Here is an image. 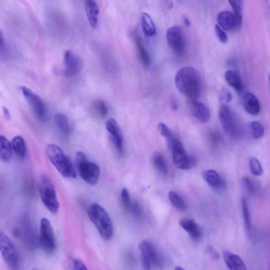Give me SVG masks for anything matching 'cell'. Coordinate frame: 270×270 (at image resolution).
<instances>
[{"mask_svg":"<svg viewBox=\"0 0 270 270\" xmlns=\"http://www.w3.org/2000/svg\"><path fill=\"white\" fill-rule=\"evenodd\" d=\"M191 111L193 116L202 123L209 122L211 114L208 107L203 103L193 101L191 105Z\"/></svg>","mask_w":270,"mask_h":270,"instance_id":"ac0fdd59","label":"cell"},{"mask_svg":"<svg viewBox=\"0 0 270 270\" xmlns=\"http://www.w3.org/2000/svg\"><path fill=\"white\" fill-rule=\"evenodd\" d=\"M106 129L111 135L112 140L118 153L122 155L124 152L123 136L117 121L111 118L107 121Z\"/></svg>","mask_w":270,"mask_h":270,"instance_id":"5bb4252c","label":"cell"},{"mask_svg":"<svg viewBox=\"0 0 270 270\" xmlns=\"http://www.w3.org/2000/svg\"><path fill=\"white\" fill-rule=\"evenodd\" d=\"M138 247L144 270H151L152 265L158 268H161L164 265L162 256L150 242L146 240L141 241Z\"/></svg>","mask_w":270,"mask_h":270,"instance_id":"ba28073f","label":"cell"},{"mask_svg":"<svg viewBox=\"0 0 270 270\" xmlns=\"http://www.w3.org/2000/svg\"><path fill=\"white\" fill-rule=\"evenodd\" d=\"M170 202H171L174 208L180 211L186 210L187 205L184 199L174 191H170L168 193Z\"/></svg>","mask_w":270,"mask_h":270,"instance_id":"f1b7e54d","label":"cell"},{"mask_svg":"<svg viewBox=\"0 0 270 270\" xmlns=\"http://www.w3.org/2000/svg\"><path fill=\"white\" fill-rule=\"evenodd\" d=\"M158 130L162 136L167 139V144L170 150H172L177 142L180 140L174 136L166 124L160 123L158 125Z\"/></svg>","mask_w":270,"mask_h":270,"instance_id":"484cf974","label":"cell"},{"mask_svg":"<svg viewBox=\"0 0 270 270\" xmlns=\"http://www.w3.org/2000/svg\"><path fill=\"white\" fill-rule=\"evenodd\" d=\"M170 106H171V108L174 111H176L178 109V105H177L175 99H172L171 103H170Z\"/></svg>","mask_w":270,"mask_h":270,"instance_id":"bcb514c9","label":"cell"},{"mask_svg":"<svg viewBox=\"0 0 270 270\" xmlns=\"http://www.w3.org/2000/svg\"><path fill=\"white\" fill-rule=\"evenodd\" d=\"M175 270H185L182 267H177L175 268Z\"/></svg>","mask_w":270,"mask_h":270,"instance_id":"c3c4849f","label":"cell"},{"mask_svg":"<svg viewBox=\"0 0 270 270\" xmlns=\"http://www.w3.org/2000/svg\"><path fill=\"white\" fill-rule=\"evenodd\" d=\"M172 151L174 164L177 168L189 170L195 165V159L188 154L180 141L175 145Z\"/></svg>","mask_w":270,"mask_h":270,"instance_id":"8fae6325","label":"cell"},{"mask_svg":"<svg viewBox=\"0 0 270 270\" xmlns=\"http://www.w3.org/2000/svg\"><path fill=\"white\" fill-rule=\"evenodd\" d=\"M135 40H136V44L141 61L144 67L148 68L150 65V56H149V54L140 38L137 36L135 38Z\"/></svg>","mask_w":270,"mask_h":270,"instance_id":"83f0119b","label":"cell"},{"mask_svg":"<svg viewBox=\"0 0 270 270\" xmlns=\"http://www.w3.org/2000/svg\"><path fill=\"white\" fill-rule=\"evenodd\" d=\"M177 89L191 102L196 101L201 92L200 75L194 68L187 66L179 70L175 76Z\"/></svg>","mask_w":270,"mask_h":270,"instance_id":"6da1fadb","label":"cell"},{"mask_svg":"<svg viewBox=\"0 0 270 270\" xmlns=\"http://www.w3.org/2000/svg\"><path fill=\"white\" fill-rule=\"evenodd\" d=\"M153 162L155 166L159 171L164 175L167 173L168 169L166 161L161 154H157L154 156Z\"/></svg>","mask_w":270,"mask_h":270,"instance_id":"d6a6232c","label":"cell"},{"mask_svg":"<svg viewBox=\"0 0 270 270\" xmlns=\"http://www.w3.org/2000/svg\"><path fill=\"white\" fill-rule=\"evenodd\" d=\"M211 140L213 144H218L221 141V136L218 133L213 132L211 135Z\"/></svg>","mask_w":270,"mask_h":270,"instance_id":"7bdbcfd3","label":"cell"},{"mask_svg":"<svg viewBox=\"0 0 270 270\" xmlns=\"http://www.w3.org/2000/svg\"><path fill=\"white\" fill-rule=\"evenodd\" d=\"M241 203L244 224L246 227V229L250 230L251 229V218L247 199L245 197H243L242 199Z\"/></svg>","mask_w":270,"mask_h":270,"instance_id":"1f68e13d","label":"cell"},{"mask_svg":"<svg viewBox=\"0 0 270 270\" xmlns=\"http://www.w3.org/2000/svg\"><path fill=\"white\" fill-rule=\"evenodd\" d=\"M218 117L225 133L231 138L240 139L243 136V129L240 120L230 108L225 104L219 107Z\"/></svg>","mask_w":270,"mask_h":270,"instance_id":"277c9868","label":"cell"},{"mask_svg":"<svg viewBox=\"0 0 270 270\" xmlns=\"http://www.w3.org/2000/svg\"><path fill=\"white\" fill-rule=\"evenodd\" d=\"M203 177L204 180L213 188L219 189L224 186V183L221 177L215 170H204L203 173Z\"/></svg>","mask_w":270,"mask_h":270,"instance_id":"7402d4cb","label":"cell"},{"mask_svg":"<svg viewBox=\"0 0 270 270\" xmlns=\"http://www.w3.org/2000/svg\"><path fill=\"white\" fill-rule=\"evenodd\" d=\"M229 3L234 11V14L242 24L243 18V1H230Z\"/></svg>","mask_w":270,"mask_h":270,"instance_id":"836d02e7","label":"cell"},{"mask_svg":"<svg viewBox=\"0 0 270 270\" xmlns=\"http://www.w3.org/2000/svg\"><path fill=\"white\" fill-rule=\"evenodd\" d=\"M39 188L42 202L50 212L55 214L58 211L59 203L54 184L48 176H41Z\"/></svg>","mask_w":270,"mask_h":270,"instance_id":"8992f818","label":"cell"},{"mask_svg":"<svg viewBox=\"0 0 270 270\" xmlns=\"http://www.w3.org/2000/svg\"><path fill=\"white\" fill-rule=\"evenodd\" d=\"M121 200L124 208L128 211H131L132 203L129 191L126 189H124L121 193Z\"/></svg>","mask_w":270,"mask_h":270,"instance_id":"8d00e7d4","label":"cell"},{"mask_svg":"<svg viewBox=\"0 0 270 270\" xmlns=\"http://www.w3.org/2000/svg\"><path fill=\"white\" fill-rule=\"evenodd\" d=\"M85 10L88 22L92 28H96L98 26L99 7L97 3L93 0H87L84 2Z\"/></svg>","mask_w":270,"mask_h":270,"instance_id":"d6986e66","label":"cell"},{"mask_svg":"<svg viewBox=\"0 0 270 270\" xmlns=\"http://www.w3.org/2000/svg\"><path fill=\"white\" fill-rule=\"evenodd\" d=\"M269 82H270V75L269 76Z\"/></svg>","mask_w":270,"mask_h":270,"instance_id":"681fc988","label":"cell"},{"mask_svg":"<svg viewBox=\"0 0 270 270\" xmlns=\"http://www.w3.org/2000/svg\"><path fill=\"white\" fill-rule=\"evenodd\" d=\"M225 79L229 86L240 93L243 89V83L240 74L232 70L227 71L224 75Z\"/></svg>","mask_w":270,"mask_h":270,"instance_id":"44dd1931","label":"cell"},{"mask_svg":"<svg viewBox=\"0 0 270 270\" xmlns=\"http://www.w3.org/2000/svg\"><path fill=\"white\" fill-rule=\"evenodd\" d=\"M221 98L222 100L224 101L226 103H229L232 101L233 96L229 90L224 89L222 92Z\"/></svg>","mask_w":270,"mask_h":270,"instance_id":"b9f144b4","label":"cell"},{"mask_svg":"<svg viewBox=\"0 0 270 270\" xmlns=\"http://www.w3.org/2000/svg\"><path fill=\"white\" fill-rule=\"evenodd\" d=\"M243 183L244 188L248 193L254 195L257 193V184L250 177L244 176L243 179Z\"/></svg>","mask_w":270,"mask_h":270,"instance_id":"d590c367","label":"cell"},{"mask_svg":"<svg viewBox=\"0 0 270 270\" xmlns=\"http://www.w3.org/2000/svg\"><path fill=\"white\" fill-rule=\"evenodd\" d=\"M74 270H88L86 266L80 259H74L73 261Z\"/></svg>","mask_w":270,"mask_h":270,"instance_id":"ab89813d","label":"cell"},{"mask_svg":"<svg viewBox=\"0 0 270 270\" xmlns=\"http://www.w3.org/2000/svg\"><path fill=\"white\" fill-rule=\"evenodd\" d=\"M265 8L267 16L270 18V1H265Z\"/></svg>","mask_w":270,"mask_h":270,"instance_id":"f6af8a7d","label":"cell"},{"mask_svg":"<svg viewBox=\"0 0 270 270\" xmlns=\"http://www.w3.org/2000/svg\"><path fill=\"white\" fill-rule=\"evenodd\" d=\"M2 109L5 118L7 120H10L11 119V116L9 109L5 108V107H3Z\"/></svg>","mask_w":270,"mask_h":270,"instance_id":"ee69618b","label":"cell"},{"mask_svg":"<svg viewBox=\"0 0 270 270\" xmlns=\"http://www.w3.org/2000/svg\"><path fill=\"white\" fill-rule=\"evenodd\" d=\"M180 224L187 232L190 237L194 241L200 240L202 232L200 226L192 219L184 218L181 220Z\"/></svg>","mask_w":270,"mask_h":270,"instance_id":"e0dca14e","label":"cell"},{"mask_svg":"<svg viewBox=\"0 0 270 270\" xmlns=\"http://www.w3.org/2000/svg\"><path fill=\"white\" fill-rule=\"evenodd\" d=\"M46 153L49 161L62 176L66 178H76V170L72 161L59 146L54 144L48 145Z\"/></svg>","mask_w":270,"mask_h":270,"instance_id":"7a4b0ae2","label":"cell"},{"mask_svg":"<svg viewBox=\"0 0 270 270\" xmlns=\"http://www.w3.org/2000/svg\"><path fill=\"white\" fill-rule=\"evenodd\" d=\"M207 250L208 253H209L213 260H217L219 258V254L212 246H209Z\"/></svg>","mask_w":270,"mask_h":270,"instance_id":"60d3db41","label":"cell"},{"mask_svg":"<svg viewBox=\"0 0 270 270\" xmlns=\"http://www.w3.org/2000/svg\"><path fill=\"white\" fill-rule=\"evenodd\" d=\"M249 131L252 137L254 139H259L265 133V127L257 121H253L249 124Z\"/></svg>","mask_w":270,"mask_h":270,"instance_id":"f546056e","label":"cell"},{"mask_svg":"<svg viewBox=\"0 0 270 270\" xmlns=\"http://www.w3.org/2000/svg\"><path fill=\"white\" fill-rule=\"evenodd\" d=\"M215 32L219 40L223 44L226 43L228 37L222 28L218 25L215 26Z\"/></svg>","mask_w":270,"mask_h":270,"instance_id":"74e56055","label":"cell"},{"mask_svg":"<svg viewBox=\"0 0 270 270\" xmlns=\"http://www.w3.org/2000/svg\"><path fill=\"white\" fill-rule=\"evenodd\" d=\"M224 259L230 270H247L243 260L237 254L226 252L224 254Z\"/></svg>","mask_w":270,"mask_h":270,"instance_id":"ffe728a7","label":"cell"},{"mask_svg":"<svg viewBox=\"0 0 270 270\" xmlns=\"http://www.w3.org/2000/svg\"><path fill=\"white\" fill-rule=\"evenodd\" d=\"M54 122L56 127L63 134L67 135L70 133V126L69 120L63 113H56L54 116Z\"/></svg>","mask_w":270,"mask_h":270,"instance_id":"4316f807","label":"cell"},{"mask_svg":"<svg viewBox=\"0 0 270 270\" xmlns=\"http://www.w3.org/2000/svg\"><path fill=\"white\" fill-rule=\"evenodd\" d=\"M76 166L81 179L91 186L96 185L99 179L101 169L95 162L88 161L86 154L77 152L75 159Z\"/></svg>","mask_w":270,"mask_h":270,"instance_id":"5b68a950","label":"cell"},{"mask_svg":"<svg viewBox=\"0 0 270 270\" xmlns=\"http://www.w3.org/2000/svg\"><path fill=\"white\" fill-rule=\"evenodd\" d=\"M65 75L73 77L79 74L83 67V61L79 55L68 50L64 54Z\"/></svg>","mask_w":270,"mask_h":270,"instance_id":"4fadbf2b","label":"cell"},{"mask_svg":"<svg viewBox=\"0 0 270 270\" xmlns=\"http://www.w3.org/2000/svg\"><path fill=\"white\" fill-rule=\"evenodd\" d=\"M94 108L97 114L104 118L108 116V109L105 103L102 100H97L94 103Z\"/></svg>","mask_w":270,"mask_h":270,"instance_id":"e575fe53","label":"cell"},{"mask_svg":"<svg viewBox=\"0 0 270 270\" xmlns=\"http://www.w3.org/2000/svg\"><path fill=\"white\" fill-rule=\"evenodd\" d=\"M243 105L244 110L251 115L257 116L261 111L259 99L251 92H246L244 95Z\"/></svg>","mask_w":270,"mask_h":270,"instance_id":"2e32d148","label":"cell"},{"mask_svg":"<svg viewBox=\"0 0 270 270\" xmlns=\"http://www.w3.org/2000/svg\"><path fill=\"white\" fill-rule=\"evenodd\" d=\"M218 23L223 29L232 31L241 26L234 14L230 11H224L220 12L217 18Z\"/></svg>","mask_w":270,"mask_h":270,"instance_id":"9a60e30c","label":"cell"},{"mask_svg":"<svg viewBox=\"0 0 270 270\" xmlns=\"http://www.w3.org/2000/svg\"><path fill=\"white\" fill-rule=\"evenodd\" d=\"M12 145L10 141L3 135L0 136V157L4 162H9L11 159Z\"/></svg>","mask_w":270,"mask_h":270,"instance_id":"cb8c5ba5","label":"cell"},{"mask_svg":"<svg viewBox=\"0 0 270 270\" xmlns=\"http://www.w3.org/2000/svg\"><path fill=\"white\" fill-rule=\"evenodd\" d=\"M142 29L147 37H153L156 34V28L151 17L147 13H142L141 16Z\"/></svg>","mask_w":270,"mask_h":270,"instance_id":"603a6c76","label":"cell"},{"mask_svg":"<svg viewBox=\"0 0 270 270\" xmlns=\"http://www.w3.org/2000/svg\"><path fill=\"white\" fill-rule=\"evenodd\" d=\"M13 150L17 157L24 159L27 155V146L25 139L22 136H17L12 140Z\"/></svg>","mask_w":270,"mask_h":270,"instance_id":"d4e9b609","label":"cell"},{"mask_svg":"<svg viewBox=\"0 0 270 270\" xmlns=\"http://www.w3.org/2000/svg\"><path fill=\"white\" fill-rule=\"evenodd\" d=\"M88 215L101 236L105 240H110L113 236V229L108 212L100 205L95 203L89 207Z\"/></svg>","mask_w":270,"mask_h":270,"instance_id":"3957f363","label":"cell"},{"mask_svg":"<svg viewBox=\"0 0 270 270\" xmlns=\"http://www.w3.org/2000/svg\"><path fill=\"white\" fill-rule=\"evenodd\" d=\"M0 250L9 269L19 270L21 266L20 254L11 240L2 232L0 234Z\"/></svg>","mask_w":270,"mask_h":270,"instance_id":"52a82bcc","label":"cell"},{"mask_svg":"<svg viewBox=\"0 0 270 270\" xmlns=\"http://www.w3.org/2000/svg\"><path fill=\"white\" fill-rule=\"evenodd\" d=\"M20 89L35 116L41 122H45L47 119L48 112L46 106L40 97L27 87L21 86Z\"/></svg>","mask_w":270,"mask_h":270,"instance_id":"30bf717a","label":"cell"},{"mask_svg":"<svg viewBox=\"0 0 270 270\" xmlns=\"http://www.w3.org/2000/svg\"><path fill=\"white\" fill-rule=\"evenodd\" d=\"M183 19L185 25H186L187 27H189L190 25V21L187 17L184 16Z\"/></svg>","mask_w":270,"mask_h":270,"instance_id":"7dc6e473","label":"cell"},{"mask_svg":"<svg viewBox=\"0 0 270 270\" xmlns=\"http://www.w3.org/2000/svg\"><path fill=\"white\" fill-rule=\"evenodd\" d=\"M249 166L252 174L257 176H261L264 173V169L259 160L255 157L249 159Z\"/></svg>","mask_w":270,"mask_h":270,"instance_id":"4dcf8cb0","label":"cell"},{"mask_svg":"<svg viewBox=\"0 0 270 270\" xmlns=\"http://www.w3.org/2000/svg\"><path fill=\"white\" fill-rule=\"evenodd\" d=\"M40 243L46 252L52 253L55 248V239L51 222L46 218L40 222Z\"/></svg>","mask_w":270,"mask_h":270,"instance_id":"7c38bea8","label":"cell"},{"mask_svg":"<svg viewBox=\"0 0 270 270\" xmlns=\"http://www.w3.org/2000/svg\"><path fill=\"white\" fill-rule=\"evenodd\" d=\"M168 45L173 51L178 55H183L186 51L187 40L186 35L179 26L170 27L166 35Z\"/></svg>","mask_w":270,"mask_h":270,"instance_id":"9c48e42d","label":"cell"},{"mask_svg":"<svg viewBox=\"0 0 270 270\" xmlns=\"http://www.w3.org/2000/svg\"><path fill=\"white\" fill-rule=\"evenodd\" d=\"M133 215L136 218H140L143 215V211L140 204L137 202L132 203L131 211Z\"/></svg>","mask_w":270,"mask_h":270,"instance_id":"f35d334b","label":"cell"}]
</instances>
